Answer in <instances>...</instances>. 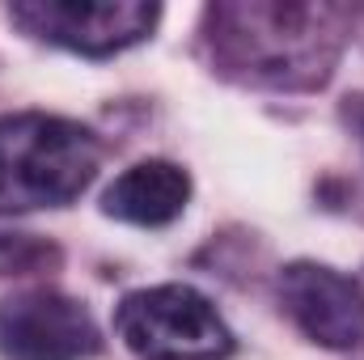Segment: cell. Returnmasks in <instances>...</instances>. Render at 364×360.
Listing matches in <instances>:
<instances>
[{
    "instance_id": "cell-4",
    "label": "cell",
    "mask_w": 364,
    "mask_h": 360,
    "mask_svg": "<svg viewBox=\"0 0 364 360\" xmlns=\"http://www.w3.org/2000/svg\"><path fill=\"white\" fill-rule=\"evenodd\" d=\"M9 21L21 26L30 38L81 51V55H114L144 43L157 21L161 4L144 0H21L9 4Z\"/></svg>"
},
{
    "instance_id": "cell-5",
    "label": "cell",
    "mask_w": 364,
    "mask_h": 360,
    "mask_svg": "<svg viewBox=\"0 0 364 360\" xmlns=\"http://www.w3.org/2000/svg\"><path fill=\"white\" fill-rule=\"evenodd\" d=\"M102 352L93 314L55 288H21L0 301L4 360H90Z\"/></svg>"
},
{
    "instance_id": "cell-3",
    "label": "cell",
    "mask_w": 364,
    "mask_h": 360,
    "mask_svg": "<svg viewBox=\"0 0 364 360\" xmlns=\"http://www.w3.org/2000/svg\"><path fill=\"white\" fill-rule=\"evenodd\" d=\"M114 331L140 360H225L233 352V331L191 284L127 292L114 314Z\"/></svg>"
},
{
    "instance_id": "cell-8",
    "label": "cell",
    "mask_w": 364,
    "mask_h": 360,
    "mask_svg": "<svg viewBox=\"0 0 364 360\" xmlns=\"http://www.w3.org/2000/svg\"><path fill=\"white\" fill-rule=\"evenodd\" d=\"M352 119H356V132L364 136V97H356V106H352Z\"/></svg>"
},
{
    "instance_id": "cell-1",
    "label": "cell",
    "mask_w": 364,
    "mask_h": 360,
    "mask_svg": "<svg viewBox=\"0 0 364 360\" xmlns=\"http://www.w3.org/2000/svg\"><path fill=\"white\" fill-rule=\"evenodd\" d=\"M208 47L220 73L267 85L314 90L326 85L343 51V9L331 4H212Z\"/></svg>"
},
{
    "instance_id": "cell-6",
    "label": "cell",
    "mask_w": 364,
    "mask_h": 360,
    "mask_svg": "<svg viewBox=\"0 0 364 360\" xmlns=\"http://www.w3.org/2000/svg\"><path fill=\"white\" fill-rule=\"evenodd\" d=\"M279 301L288 318L331 352H352L364 344V288L326 263H288L279 271Z\"/></svg>"
},
{
    "instance_id": "cell-7",
    "label": "cell",
    "mask_w": 364,
    "mask_h": 360,
    "mask_svg": "<svg viewBox=\"0 0 364 360\" xmlns=\"http://www.w3.org/2000/svg\"><path fill=\"white\" fill-rule=\"evenodd\" d=\"M186 199H191V179H186L182 166H174V162H136L132 170H123L106 186L102 212L123 221V225L161 229V225L178 221Z\"/></svg>"
},
{
    "instance_id": "cell-2",
    "label": "cell",
    "mask_w": 364,
    "mask_h": 360,
    "mask_svg": "<svg viewBox=\"0 0 364 360\" xmlns=\"http://www.w3.org/2000/svg\"><path fill=\"white\" fill-rule=\"evenodd\" d=\"M102 149L90 127L21 110L0 115V212L73 203L97 174Z\"/></svg>"
}]
</instances>
